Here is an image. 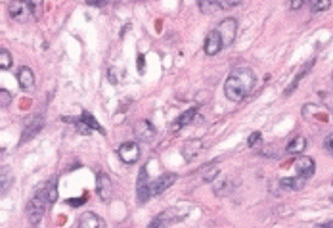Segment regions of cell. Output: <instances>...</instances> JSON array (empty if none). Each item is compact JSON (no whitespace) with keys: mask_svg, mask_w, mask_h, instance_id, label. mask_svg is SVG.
I'll return each mask as SVG.
<instances>
[{"mask_svg":"<svg viewBox=\"0 0 333 228\" xmlns=\"http://www.w3.org/2000/svg\"><path fill=\"white\" fill-rule=\"evenodd\" d=\"M255 81H257V77L253 73V69H249V67H237L234 69L228 79H226V83H224V94H226V98L232 102H239L247 98L249 94H251V90L255 87Z\"/></svg>","mask_w":333,"mask_h":228,"instance_id":"cell-1","label":"cell"},{"mask_svg":"<svg viewBox=\"0 0 333 228\" xmlns=\"http://www.w3.org/2000/svg\"><path fill=\"white\" fill-rule=\"evenodd\" d=\"M48 205H50V200H48V194H46V184H40L37 188V192H35V196L27 203V217H29V221H31L33 225L40 223V219L44 217Z\"/></svg>","mask_w":333,"mask_h":228,"instance_id":"cell-2","label":"cell"},{"mask_svg":"<svg viewBox=\"0 0 333 228\" xmlns=\"http://www.w3.org/2000/svg\"><path fill=\"white\" fill-rule=\"evenodd\" d=\"M190 209H192V205H188V203L173 205L171 209L163 211L159 217H155V219L151 221L149 228H165V227H169V225H173V223H178V221H182V219L190 213Z\"/></svg>","mask_w":333,"mask_h":228,"instance_id":"cell-3","label":"cell"},{"mask_svg":"<svg viewBox=\"0 0 333 228\" xmlns=\"http://www.w3.org/2000/svg\"><path fill=\"white\" fill-rule=\"evenodd\" d=\"M8 12L12 15V19L25 23V21L31 17L33 8H31V4H29L27 0H12V2L8 4Z\"/></svg>","mask_w":333,"mask_h":228,"instance_id":"cell-4","label":"cell"},{"mask_svg":"<svg viewBox=\"0 0 333 228\" xmlns=\"http://www.w3.org/2000/svg\"><path fill=\"white\" fill-rule=\"evenodd\" d=\"M217 31L221 33L222 44H224V46H230L235 40V35H237V21H235L234 17H228V19H224L221 25H219Z\"/></svg>","mask_w":333,"mask_h":228,"instance_id":"cell-5","label":"cell"},{"mask_svg":"<svg viewBox=\"0 0 333 228\" xmlns=\"http://www.w3.org/2000/svg\"><path fill=\"white\" fill-rule=\"evenodd\" d=\"M119 157L126 165H134L140 159V146L136 142H124L119 146Z\"/></svg>","mask_w":333,"mask_h":228,"instance_id":"cell-6","label":"cell"},{"mask_svg":"<svg viewBox=\"0 0 333 228\" xmlns=\"http://www.w3.org/2000/svg\"><path fill=\"white\" fill-rule=\"evenodd\" d=\"M136 198L140 203H146L151 198V182L148 180L146 169H140V177H138V184H136Z\"/></svg>","mask_w":333,"mask_h":228,"instance_id":"cell-7","label":"cell"},{"mask_svg":"<svg viewBox=\"0 0 333 228\" xmlns=\"http://www.w3.org/2000/svg\"><path fill=\"white\" fill-rule=\"evenodd\" d=\"M96 190H98V198L102 202H110L113 198V182L106 173H100L96 178Z\"/></svg>","mask_w":333,"mask_h":228,"instance_id":"cell-8","label":"cell"},{"mask_svg":"<svg viewBox=\"0 0 333 228\" xmlns=\"http://www.w3.org/2000/svg\"><path fill=\"white\" fill-rule=\"evenodd\" d=\"M155 134H157V130L149 121H138L134 125V136L140 142H151L155 138Z\"/></svg>","mask_w":333,"mask_h":228,"instance_id":"cell-9","label":"cell"},{"mask_svg":"<svg viewBox=\"0 0 333 228\" xmlns=\"http://www.w3.org/2000/svg\"><path fill=\"white\" fill-rule=\"evenodd\" d=\"M174 182H176V175H173V173L161 175L159 178H155V180L151 182V196H159V194H163L167 188H171Z\"/></svg>","mask_w":333,"mask_h":228,"instance_id":"cell-10","label":"cell"},{"mask_svg":"<svg viewBox=\"0 0 333 228\" xmlns=\"http://www.w3.org/2000/svg\"><path fill=\"white\" fill-rule=\"evenodd\" d=\"M205 54L207 56H215V54H219L221 48H224V44H222V38H221V33L215 29V31H211L207 38H205Z\"/></svg>","mask_w":333,"mask_h":228,"instance_id":"cell-11","label":"cell"},{"mask_svg":"<svg viewBox=\"0 0 333 228\" xmlns=\"http://www.w3.org/2000/svg\"><path fill=\"white\" fill-rule=\"evenodd\" d=\"M203 152V142L201 140H188L184 146H182V157H184L186 161H190V159H194V157H198L199 153Z\"/></svg>","mask_w":333,"mask_h":228,"instance_id":"cell-12","label":"cell"},{"mask_svg":"<svg viewBox=\"0 0 333 228\" xmlns=\"http://www.w3.org/2000/svg\"><path fill=\"white\" fill-rule=\"evenodd\" d=\"M234 186H235L234 178L219 177V180L213 184V192H215V196H228L230 192L234 190Z\"/></svg>","mask_w":333,"mask_h":228,"instance_id":"cell-13","label":"cell"},{"mask_svg":"<svg viewBox=\"0 0 333 228\" xmlns=\"http://www.w3.org/2000/svg\"><path fill=\"white\" fill-rule=\"evenodd\" d=\"M17 81H19V87L21 90H31L33 89V85H35V73H33V69L31 67H19V71H17Z\"/></svg>","mask_w":333,"mask_h":228,"instance_id":"cell-14","label":"cell"},{"mask_svg":"<svg viewBox=\"0 0 333 228\" xmlns=\"http://www.w3.org/2000/svg\"><path fill=\"white\" fill-rule=\"evenodd\" d=\"M295 169H297V173H299V177H305V178H309L314 175V161L310 159V157H297V161H295Z\"/></svg>","mask_w":333,"mask_h":228,"instance_id":"cell-15","label":"cell"},{"mask_svg":"<svg viewBox=\"0 0 333 228\" xmlns=\"http://www.w3.org/2000/svg\"><path fill=\"white\" fill-rule=\"evenodd\" d=\"M79 228H104V221L96 213H83L79 219Z\"/></svg>","mask_w":333,"mask_h":228,"instance_id":"cell-16","label":"cell"},{"mask_svg":"<svg viewBox=\"0 0 333 228\" xmlns=\"http://www.w3.org/2000/svg\"><path fill=\"white\" fill-rule=\"evenodd\" d=\"M305 177H289V178H282L280 180V186H282V190H287V192H297L301 190L303 186H305Z\"/></svg>","mask_w":333,"mask_h":228,"instance_id":"cell-17","label":"cell"},{"mask_svg":"<svg viewBox=\"0 0 333 228\" xmlns=\"http://www.w3.org/2000/svg\"><path fill=\"white\" fill-rule=\"evenodd\" d=\"M196 114H198V110L196 108H192V110H188V112H184V114L180 115L178 119H176V123H173V130L176 132L178 128H182V127H188L194 119H196Z\"/></svg>","mask_w":333,"mask_h":228,"instance_id":"cell-18","label":"cell"},{"mask_svg":"<svg viewBox=\"0 0 333 228\" xmlns=\"http://www.w3.org/2000/svg\"><path fill=\"white\" fill-rule=\"evenodd\" d=\"M42 125H44V119L40 117V119H35L29 127L25 128V132H23V136H21V142H29V140L33 138V136H37L38 132H40V128H42Z\"/></svg>","mask_w":333,"mask_h":228,"instance_id":"cell-19","label":"cell"},{"mask_svg":"<svg viewBox=\"0 0 333 228\" xmlns=\"http://www.w3.org/2000/svg\"><path fill=\"white\" fill-rule=\"evenodd\" d=\"M199 10L203 13H217L219 10H222V4L221 0H199Z\"/></svg>","mask_w":333,"mask_h":228,"instance_id":"cell-20","label":"cell"},{"mask_svg":"<svg viewBox=\"0 0 333 228\" xmlns=\"http://www.w3.org/2000/svg\"><path fill=\"white\" fill-rule=\"evenodd\" d=\"M307 148V140L303 138V136H297L293 138L289 144H287V148H285V152L291 153V155H295V153H301L303 150Z\"/></svg>","mask_w":333,"mask_h":228,"instance_id":"cell-21","label":"cell"},{"mask_svg":"<svg viewBox=\"0 0 333 228\" xmlns=\"http://www.w3.org/2000/svg\"><path fill=\"white\" fill-rule=\"evenodd\" d=\"M221 177V167L217 163H211L209 167H205L203 169V177H201V180L203 182H213L215 178Z\"/></svg>","mask_w":333,"mask_h":228,"instance_id":"cell-22","label":"cell"},{"mask_svg":"<svg viewBox=\"0 0 333 228\" xmlns=\"http://www.w3.org/2000/svg\"><path fill=\"white\" fill-rule=\"evenodd\" d=\"M81 121H83V123H85V125H87L88 128H92V130H98L100 134H106L104 127H102V125H100L98 121H96V119H94L92 115L88 114V112H83V115H81Z\"/></svg>","mask_w":333,"mask_h":228,"instance_id":"cell-23","label":"cell"},{"mask_svg":"<svg viewBox=\"0 0 333 228\" xmlns=\"http://www.w3.org/2000/svg\"><path fill=\"white\" fill-rule=\"evenodd\" d=\"M46 184V194H48V200L50 203H54L58 200V180L56 178H52L48 182H44Z\"/></svg>","mask_w":333,"mask_h":228,"instance_id":"cell-24","label":"cell"},{"mask_svg":"<svg viewBox=\"0 0 333 228\" xmlns=\"http://www.w3.org/2000/svg\"><path fill=\"white\" fill-rule=\"evenodd\" d=\"M314 64V60H312V62H309V64L305 65V67H303V69H301V73H299V75L295 77V79H293V83H291V87H289V89L285 90V94H291V92H293V90L297 89V87H299V83H301V79H303V77L307 75V73H309V67L310 65Z\"/></svg>","mask_w":333,"mask_h":228,"instance_id":"cell-25","label":"cell"},{"mask_svg":"<svg viewBox=\"0 0 333 228\" xmlns=\"http://www.w3.org/2000/svg\"><path fill=\"white\" fill-rule=\"evenodd\" d=\"M332 6V0H310V10L314 13L326 12Z\"/></svg>","mask_w":333,"mask_h":228,"instance_id":"cell-26","label":"cell"},{"mask_svg":"<svg viewBox=\"0 0 333 228\" xmlns=\"http://www.w3.org/2000/svg\"><path fill=\"white\" fill-rule=\"evenodd\" d=\"M10 65H12V54L6 48H2L0 50V69H10Z\"/></svg>","mask_w":333,"mask_h":228,"instance_id":"cell-27","label":"cell"},{"mask_svg":"<svg viewBox=\"0 0 333 228\" xmlns=\"http://www.w3.org/2000/svg\"><path fill=\"white\" fill-rule=\"evenodd\" d=\"M10 184H12V175H10V171H8V169H2V184H0L2 194H6V192L10 190Z\"/></svg>","mask_w":333,"mask_h":228,"instance_id":"cell-28","label":"cell"},{"mask_svg":"<svg viewBox=\"0 0 333 228\" xmlns=\"http://www.w3.org/2000/svg\"><path fill=\"white\" fill-rule=\"evenodd\" d=\"M260 142H262V134L260 132H253L249 140H247V144H249V148H259Z\"/></svg>","mask_w":333,"mask_h":228,"instance_id":"cell-29","label":"cell"},{"mask_svg":"<svg viewBox=\"0 0 333 228\" xmlns=\"http://www.w3.org/2000/svg\"><path fill=\"white\" fill-rule=\"evenodd\" d=\"M0 98H2V102H0V106H2V108H8V106H10V102H12V94H10V92H8V90H0Z\"/></svg>","mask_w":333,"mask_h":228,"instance_id":"cell-30","label":"cell"},{"mask_svg":"<svg viewBox=\"0 0 333 228\" xmlns=\"http://www.w3.org/2000/svg\"><path fill=\"white\" fill-rule=\"evenodd\" d=\"M42 2L44 0H29V4H31V8H33V13L35 15H40V8H42Z\"/></svg>","mask_w":333,"mask_h":228,"instance_id":"cell-31","label":"cell"},{"mask_svg":"<svg viewBox=\"0 0 333 228\" xmlns=\"http://www.w3.org/2000/svg\"><path fill=\"white\" fill-rule=\"evenodd\" d=\"M241 0H221L222 4V10H230V8H234V6H237Z\"/></svg>","mask_w":333,"mask_h":228,"instance_id":"cell-32","label":"cell"},{"mask_svg":"<svg viewBox=\"0 0 333 228\" xmlns=\"http://www.w3.org/2000/svg\"><path fill=\"white\" fill-rule=\"evenodd\" d=\"M324 148H326V150H328V152L333 155V134H330L328 138L324 140Z\"/></svg>","mask_w":333,"mask_h":228,"instance_id":"cell-33","label":"cell"},{"mask_svg":"<svg viewBox=\"0 0 333 228\" xmlns=\"http://www.w3.org/2000/svg\"><path fill=\"white\" fill-rule=\"evenodd\" d=\"M305 2L307 0H289V6H291V10H301Z\"/></svg>","mask_w":333,"mask_h":228,"instance_id":"cell-34","label":"cell"},{"mask_svg":"<svg viewBox=\"0 0 333 228\" xmlns=\"http://www.w3.org/2000/svg\"><path fill=\"white\" fill-rule=\"evenodd\" d=\"M67 203H69L71 207H77V205H83V203H85V198H77V200H67Z\"/></svg>","mask_w":333,"mask_h":228,"instance_id":"cell-35","label":"cell"},{"mask_svg":"<svg viewBox=\"0 0 333 228\" xmlns=\"http://www.w3.org/2000/svg\"><path fill=\"white\" fill-rule=\"evenodd\" d=\"M87 2L90 4V6H104V4L110 2V0H87Z\"/></svg>","mask_w":333,"mask_h":228,"instance_id":"cell-36","label":"cell"},{"mask_svg":"<svg viewBox=\"0 0 333 228\" xmlns=\"http://www.w3.org/2000/svg\"><path fill=\"white\" fill-rule=\"evenodd\" d=\"M314 228H333V221H326V223H320V225H316Z\"/></svg>","mask_w":333,"mask_h":228,"instance_id":"cell-37","label":"cell"},{"mask_svg":"<svg viewBox=\"0 0 333 228\" xmlns=\"http://www.w3.org/2000/svg\"><path fill=\"white\" fill-rule=\"evenodd\" d=\"M332 202H333V196H332Z\"/></svg>","mask_w":333,"mask_h":228,"instance_id":"cell-38","label":"cell"}]
</instances>
